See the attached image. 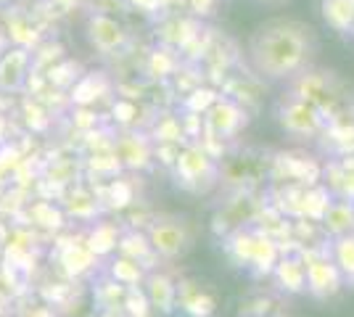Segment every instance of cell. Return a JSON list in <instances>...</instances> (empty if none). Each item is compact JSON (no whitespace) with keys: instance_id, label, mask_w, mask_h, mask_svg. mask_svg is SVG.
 <instances>
[{"instance_id":"cell-1","label":"cell","mask_w":354,"mask_h":317,"mask_svg":"<svg viewBox=\"0 0 354 317\" xmlns=\"http://www.w3.org/2000/svg\"><path fill=\"white\" fill-rule=\"evenodd\" d=\"M251 61L267 79H294L307 75L317 56V35L307 21L278 16L251 35Z\"/></svg>"}]
</instances>
